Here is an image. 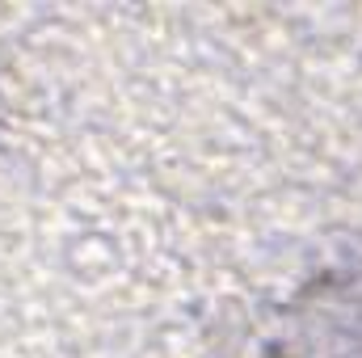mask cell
Returning a JSON list of instances; mask_svg holds the SVG:
<instances>
[{
	"mask_svg": "<svg viewBox=\"0 0 362 358\" xmlns=\"http://www.w3.org/2000/svg\"><path fill=\"white\" fill-rule=\"evenodd\" d=\"M270 358H362V262L329 270L291 299Z\"/></svg>",
	"mask_w": 362,
	"mask_h": 358,
	"instance_id": "cell-1",
	"label": "cell"
}]
</instances>
